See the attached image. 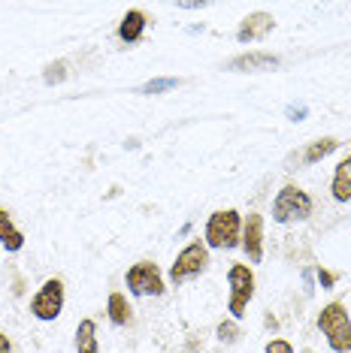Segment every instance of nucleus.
Returning a JSON list of instances; mask_svg holds the SVG:
<instances>
[{
    "mask_svg": "<svg viewBox=\"0 0 351 353\" xmlns=\"http://www.w3.org/2000/svg\"><path fill=\"white\" fill-rule=\"evenodd\" d=\"M318 329L324 332L333 353H351V317L342 302H330L318 314Z\"/></svg>",
    "mask_w": 351,
    "mask_h": 353,
    "instance_id": "nucleus-1",
    "label": "nucleus"
},
{
    "mask_svg": "<svg viewBox=\"0 0 351 353\" xmlns=\"http://www.w3.org/2000/svg\"><path fill=\"white\" fill-rule=\"evenodd\" d=\"M243 239V218H239L236 208H221L212 212L206 221V248H218V251H230L239 248Z\"/></svg>",
    "mask_w": 351,
    "mask_h": 353,
    "instance_id": "nucleus-2",
    "label": "nucleus"
},
{
    "mask_svg": "<svg viewBox=\"0 0 351 353\" xmlns=\"http://www.w3.org/2000/svg\"><path fill=\"white\" fill-rule=\"evenodd\" d=\"M312 214V196L297 184H285L273 199V221L276 223H297Z\"/></svg>",
    "mask_w": 351,
    "mask_h": 353,
    "instance_id": "nucleus-3",
    "label": "nucleus"
},
{
    "mask_svg": "<svg viewBox=\"0 0 351 353\" xmlns=\"http://www.w3.org/2000/svg\"><path fill=\"white\" fill-rule=\"evenodd\" d=\"M227 284H230V302L227 311L234 320H243L249 314V302L254 296V272L245 263H234L227 272Z\"/></svg>",
    "mask_w": 351,
    "mask_h": 353,
    "instance_id": "nucleus-4",
    "label": "nucleus"
},
{
    "mask_svg": "<svg viewBox=\"0 0 351 353\" xmlns=\"http://www.w3.org/2000/svg\"><path fill=\"white\" fill-rule=\"evenodd\" d=\"M206 266H209V248H206V242H191L176 254V260L170 266V281L173 284H182V281L197 278L200 272H206Z\"/></svg>",
    "mask_w": 351,
    "mask_h": 353,
    "instance_id": "nucleus-5",
    "label": "nucleus"
},
{
    "mask_svg": "<svg viewBox=\"0 0 351 353\" xmlns=\"http://www.w3.org/2000/svg\"><path fill=\"white\" fill-rule=\"evenodd\" d=\"M61 311H64V281L61 278L43 281V287L30 299V314L43 320V323H52V320L61 317Z\"/></svg>",
    "mask_w": 351,
    "mask_h": 353,
    "instance_id": "nucleus-6",
    "label": "nucleus"
},
{
    "mask_svg": "<svg viewBox=\"0 0 351 353\" xmlns=\"http://www.w3.org/2000/svg\"><path fill=\"white\" fill-rule=\"evenodd\" d=\"M127 290L133 296H164V275L161 269H158V263L151 260H142V263H133L131 269H127Z\"/></svg>",
    "mask_w": 351,
    "mask_h": 353,
    "instance_id": "nucleus-7",
    "label": "nucleus"
},
{
    "mask_svg": "<svg viewBox=\"0 0 351 353\" xmlns=\"http://www.w3.org/2000/svg\"><path fill=\"white\" fill-rule=\"evenodd\" d=\"M239 248L245 251L249 263L263 260V218L258 212H252L249 218L243 221V239H239Z\"/></svg>",
    "mask_w": 351,
    "mask_h": 353,
    "instance_id": "nucleus-8",
    "label": "nucleus"
},
{
    "mask_svg": "<svg viewBox=\"0 0 351 353\" xmlns=\"http://www.w3.org/2000/svg\"><path fill=\"white\" fill-rule=\"evenodd\" d=\"M273 28H276V19L269 12H252L243 19V25L236 30V39L239 43H258V39H267Z\"/></svg>",
    "mask_w": 351,
    "mask_h": 353,
    "instance_id": "nucleus-9",
    "label": "nucleus"
},
{
    "mask_svg": "<svg viewBox=\"0 0 351 353\" xmlns=\"http://www.w3.org/2000/svg\"><path fill=\"white\" fill-rule=\"evenodd\" d=\"M278 63L282 61L269 52H245V54H236L227 63V70H234V73H260V70H276Z\"/></svg>",
    "mask_w": 351,
    "mask_h": 353,
    "instance_id": "nucleus-10",
    "label": "nucleus"
},
{
    "mask_svg": "<svg viewBox=\"0 0 351 353\" xmlns=\"http://www.w3.org/2000/svg\"><path fill=\"white\" fill-rule=\"evenodd\" d=\"M146 25H149V19H146V12L142 10H131L122 19V25H118V39L122 43H140L142 34H146Z\"/></svg>",
    "mask_w": 351,
    "mask_h": 353,
    "instance_id": "nucleus-11",
    "label": "nucleus"
},
{
    "mask_svg": "<svg viewBox=\"0 0 351 353\" xmlns=\"http://www.w3.org/2000/svg\"><path fill=\"white\" fill-rule=\"evenodd\" d=\"M0 248H3V251H10V254H15V251H21V248H25V232L12 223V218H10V212H6V208H0Z\"/></svg>",
    "mask_w": 351,
    "mask_h": 353,
    "instance_id": "nucleus-12",
    "label": "nucleus"
},
{
    "mask_svg": "<svg viewBox=\"0 0 351 353\" xmlns=\"http://www.w3.org/2000/svg\"><path fill=\"white\" fill-rule=\"evenodd\" d=\"M336 148H339V139H333V136H324V139H315L312 145H306V148H303L300 154H297V163L312 166V163H318V160L330 157Z\"/></svg>",
    "mask_w": 351,
    "mask_h": 353,
    "instance_id": "nucleus-13",
    "label": "nucleus"
},
{
    "mask_svg": "<svg viewBox=\"0 0 351 353\" xmlns=\"http://www.w3.org/2000/svg\"><path fill=\"white\" fill-rule=\"evenodd\" d=\"M330 194H333L336 203H348V199H351V154L345 160H339L336 172H333Z\"/></svg>",
    "mask_w": 351,
    "mask_h": 353,
    "instance_id": "nucleus-14",
    "label": "nucleus"
},
{
    "mask_svg": "<svg viewBox=\"0 0 351 353\" xmlns=\"http://www.w3.org/2000/svg\"><path fill=\"white\" fill-rule=\"evenodd\" d=\"M106 314H109V323L113 326H127L133 320V308L127 302L124 293H109L106 299Z\"/></svg>",
    "mask_w": 351,
    "mask_h": 353,
    "instance_id": "nucleus-15",
    "label": "nucleus"
},
{
    "mask_svg": "<svg viewBox=\"0 0 351 353\" xmlns=\"http://www.w3.org/2000/svg\"><path fill=\"white\" fill-rule=\"evenodd\" d=\"M76 353H100L97 347V323L94 320H82L76 329Z\"/></svg>",
    "mask_w": 351,
    "mask_h": 353,
    "instance_id": "nucleus-16",
    "label": "nucleus"
},
{
    "mask_svg": "<svg viewBox=\"0 0 351 353\" xmlns=\"http://www.w3.org/2000/svg\"><path fill=\"white\" fill-rule=\"evenodd\" d=\"M64 79H67V63H64V61H55V63L46 67V73H43L46 85H61Z\"/></svg>",
    "mask_w": 351,
    "mask_h": 353,
    "instance_id": "nucleus-17",
    "label": "nucleus"
},
{
    "mask_svg": "<svg viewBox=\"0 0 351 353\" xmlns=\"http://www.w3.org/2000/svg\"><path fill=\"white\" fill-rule=\"evenodd\" d=\"M179 85V79H151V82H146L140 88V94H161V91H170V88Z\"/></svg>",
    "mask_w": 351,
    "mask_h": 353,
    "instance_id": "nucleus-18",
    "label": "nucleus"
},
{
    "mask_svg": "<svg viewBox=\"0 0 351 353\" xmlns=\"http://www.w3.org/2000/svg\"><path fill=\"white\" fill-rule=\"evenodd\" d=\"M215 332H218V341H225V344H234V341L239 339V326H236V320H225V323L215 329Z\"/></svg>",
    "mask_w": 351,
    "mask_h": 353,
    "instance_id": "nucleus-19",
    "label": "nucleus"
},
{
    "mask_svg": "<svg viewBox=\"0 0 351 353\" xmlns=\"http://www.w3.org/2000/svg\"><path fill=\"white\" fill-rule=\"evenodd\" d=\"M267 353H294V347L285 339H273V341H267Z\"/></svg>",
    "mask_w": 351,
    "mask_h": 353,
    "instance_id": "nucleus-20",
    "label": "nucleus"
},
{
    "mask_svg": "<svg viewBox=\"0 0 351 353\" xmlns=\"http://www.w3.org/2000/svg\"><path fill=\"white\" fill-rule=\"evenodd\" d=\"M318 281H321V290H330L333 287V275L327 269H318Z\"/></svg>",
    "mask_w": 351,
    "mask_h": 353,
    "instance_id": "nucleus-21",
    "label": "nucleus"
},
{
    "mask_svg": "<svg viewBox=\"0 0 351 353\" xmlns=\"http://www.w3.org/2000/svg\"><path fill=\"white\" fill-rule=\"evenodd\" d=\"M0 353H12V341H10V335H3V332H0Z\"/></svg>",
    "mask_w": 351,
    "mask_h": 353,
    "instance_id": "nucleus-22",
    "label": "nucleus"
},
{
    "mask_svg": "<svg viewBox=\"0 0 351 353\" xmlns=\"http://www.w3.org/2000/svg\"><path fill=\"white\" fill-rule=\"evenodd\" d=\"M303 115H306V109H291V121H303Z\"/></svg>",
    "mask_w": 351,
    "mask_h": 353,
    "instance_id": "nucleus-23",
    "label": "nucleus"
}]
</instances>
